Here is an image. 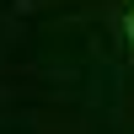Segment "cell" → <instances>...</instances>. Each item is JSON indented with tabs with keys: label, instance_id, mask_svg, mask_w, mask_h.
<instances>
[{
	"label": "cell",
	"instance_id": "obj_1",
	"mask_svg": "<svg viewBox=\"0 0 134 134\" xmlns=\"http://www.w3.org/2000/svg\"><path fill=\"white\" fill-rule=\"evenodd\" d=\"M129 38H134V11H129Z\"/></svg>",
	"mask_w": 134,
	"mask_h": 134
}]
</instances>
